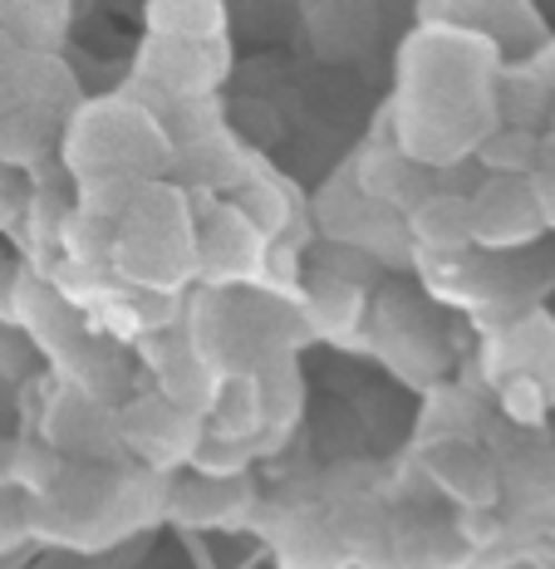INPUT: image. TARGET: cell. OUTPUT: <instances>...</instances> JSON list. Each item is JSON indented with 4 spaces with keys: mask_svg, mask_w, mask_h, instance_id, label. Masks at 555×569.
I'll use <instances>...</instances> for the list:
<instances>
[{
    "mask_svg": "<svg viewBox=\"0 0 555 569\" xmlns=\"http://www.w3.org/2000/svg\"><path fill=\"white\" fill-rule=\"evenodd\" d=\"M536 133L531 128H497L477 142V162L487 168V177H531L536 172Z\"/></svg>",
    "mask_w": 555,
    "mask_h": 569,
    "instance_id": "obj_21",
    "label": "cell"
},
{
    "mask_svg": "<svg viewBox=\"0 0 555 569\" xmlns=\"http://www.w3.org/2000/svg\"><path fill=\"white\" fill-rule=\"evenodd\" d=\"M408 241H418L433 256H457L472 246V211L467 192H428L408 211Z\"/></svg>",
    "mask_w": 555,
    "mask_h": 569,
    "instance_id": "obj_15",
    "label": "cell"
},
{
    "mask_svg": "<svg viewBox=\"0 0 555 569\" xmlns=\"http://www.w3.org/2000/svg\"><path fill=\"white\" fill-rule=\"evenodd\" d=\"M246 511H251V481L246 477H202V471H192L187 481L168 486V516L187 520V526H231Z\"/></svg>",
    "mask_w": 555,
    "mask_h": 569,
    "instance_id": "obj_10",
    "label": "cell"
},
{
    "mask_svg": "<svg viewBox=\"0 0 555 569\" xmlns=\"http://www.w3.org/2000/svg\"><path fill=\"white\" fill-rule=\"evenodd\" d=\"M44 442L54 447L65 461H128L118 447V427L113 408L79 388H59V398L50 402V418H44Z\"/></svg>",
    "mask_w": 555,
    "mask_h": 569,
    "instance_id": "obj_7",
    "label": "cell"
},
{
    "mask_svg": "<svg viewBox=\"0 0 555 569\" xmlns=\"http://www.w3.org/2000/svg\"><path fill=\"white\" fill-rule=\"evenodd\" d=\"M54 128H59V118L30 109V103L10 109L0 118V162L6 168H40L54 152Z\"/></svg>",
    "mask_w": 555,
    "mask_h": 569,
    "instance_id": "obj_17",
    "label": "cell"
},
{
    "mask_svg": "<svg viewBox=\"0 0 555 569\" xmlns=\"http://www.w3.org/2000/svg\"><path fill=\"white\" fill-rule=\"evenodd\" d=\"M536 172H555V133L546 142H536Z\"/></svg>",
    "mask_w": 555,
    "mask_h": 569,
    "instance_id": "obj_25",
    "label": "cell"
},
{
    "mask_svg": "<svg viewBox=\"0 0 555 569\" xmlns=\"http://www.w3.org/2000/svg\"><path fill=\"white\" fill-rule=\"evenodd\" d=\"M531 192H536L541 221H546V227H555V172H531Z\"/></svg>",
    "mask_w": 555,
    "mask_h": 569,
    "instance_id": "obj_24",
    "label": "cell"
},
{
    "mask_svg": "<svg viewBox=\"0 0 555 569\" xmlns=\"http://www.w3.org/2000/svg\"><path fill=\"white\" fill-rule=\"evenodd\" d=\"M0 34L20 54H54L65 40V0H0Z\"/></svg>",
    "mask_w": 555,
    "mask_h": 569,
    "instance_id": "obj_16",
    "label": "cell"
},
{
    "mask_svg": "<svg viewBox=\"0 0 555 569\" xmlns=\"http://www.w3.org/2000/svg\"><path fill=\"white\" fill-rule=\"evenodd\" d=\"M280 569H349V555L320 511H290L276 530Z\"/></svg>",
    "mask_w": 555,
    "mask_h": 569,
    "instance_id": "obj_14",
    "label": "cell"
},
{
    "mask_svg": "<svg viewBox=\"0 0 555 569\" xmlns=\"http://www.w3.org/2000/svg\"><path fill=\"white\" fill-rule=\"evenodd\" d=\"M502 496H512L522 511L551 516L555 511V447L516 457V467L502 471Z\"/></svg>",
    "mask_w": 555,
    "mask_h": 569,
    "instance_id": "obj_20",
    "label": "cell"
},
{
    "mask_svg": "<svg viewBox=\"0 0 555 569\" xmlns=\"http://www.w3.org/2000/svg\"><path fill=\"white\" fill-rule=\"evenodd\" d=\"M231 207L236 217L246 221V227H256V236H266V241H280L286 236V217H290V201L280 192V182H270L266 172H246L241 182L231 187Z\"/></svg>",
    "mask_w": 555,
    "mask_h": 569,
    "instance_id": "obj_19",
    "label": "cell"
},
{
    "mask_svg": "<svg viewBox=\"0 0 555 569\" xmlns=\"http://www.w3.org/2000/svg\"><path fill=\"white\" fill-rule=\"evenodd\" d=\"M423 471L457 511H497L502 467L477 447V437H433L423 452Z\"/></svg>",
    "mask_w": 555,
    "mask_h": 569,
    "instance_id": "obj_6",
    "label": "cell"
},
{
    "mask_svg": "<svg viewBox=\"0 0 555 569\" xmlns=\"http://www.w3.org/2000/svg\"><path fill=\"white\" fill-rule=\"evenodd\" d=\"M138 353H143L152 383H158L152 393H162L168 402H177V408L202 418L211 393H217V373H211L202 363V353L187 343V335H177V325H172V329H162V335L138 339Z\"/></svg>",
    "mask_w": 555,
    "mask_h": 569,
    "instance_id": "obj_8",
    "label": "cell"
},
{
    "mask_svg": "<svg viewBox=\"0 0 555 569\" xmlns=\"http://www.w3.org/2000/svg\"><path fill=\"white\" fill-rule=\"evenodd\" d=\"M20 540H30V506L10 481H0V555L16 550Z\"/></svg>",
    "mask_w": 555,
    "mask_h": 569,
    "instance_id": "obj_23",
    "label": "cell"
},
{
    "mask_svg": "<svg viewBox=\"0 0 555 569\" xmlns=\"http://www.w3.org/2000/svg\"><path fill=\"white\" fill-rule=\"evenodd\" d=\"M16 217V201H10V192H6V182H0V227Z\"/></svg>",
    "mask_w": 555,
    "mask_h": 569,
    "instance_id": "obj_26",
    "label": "cell"
},
{
    "mask_svg": "<svg viewBox=\"0 0 555 569\" xmlns=\"http://www.w3.org/2000/svg\"><path fill=\"white\" fill-rule=\"evenodd\" d=\"M138 79L158 89L168 103L207 99V93L227 79V50H221V40H172V34H148Z\"/></svg>",
    "mask_w": 555,
    "mask_h": 569,
    "instance_id": "obj_5",
    "label": "cell"
},
{
    "mask_svg": "<svg viewBox=\"0 0 555 569\" xmlns=\"http://www.w3.org/2000/svg\"><path fill=\"white\" fill-rule=\"evenodd\" d=\"M506 373H522L531 383H541V393H546L555 408V319L551 315H531L502 335L497 378H506Z\"/></svg>",
    "mask_w": 555,
    "mask_h": 569,
    "instance_id": "obj_12",
    "label": "cell"
},
{
    "mask_svg": "<svg viewBox=\"0 0 555 569\" xmlns=\"http://www.w3.org/2000/svg\"><path fill=\"white\" fill-rule=\"evenodd\" d=\"M202 432L217 442H236L261 452L266 447V398H261V378L256 373H221L217 393H211L202 412Z\"/></svg>",
    "mask_w": 555,
    "mask_h": 569,
    "instance_id": "obj_9",
    "label": "cell"
},
{
    "mask_svg": "<svg viewBox=\"0 0 555 569\" xmlns=\"http://www.w3.org/2000/svg\"><path fill=\"white\" fill-rule=\"evenodd\" d=\"M148 30L172 34V40H221L227 10H221V0H152Z\"/></svg>",
    "mask_w": 555,
    "mask_h": 569,
    "instance_id": "obj_18",
    "label": "cell"
},
{
    "mask_svg": "<svg viewBox=\"0 0 555 569\" xmlns=\"http://www.w3.org/2000/svg\"><path fill=\"white\" fill-rule=\"evenodd\" d=\"M266 236L236 217L231 201H217L197 217V280L211 290H246L266 276Z\"/></svg>",
    "mask_w": 555,
    "mask_h": 569,
    "instance_id": "obj_3",
    "label": "cell"
},
{
    "mask_svg": "<svg viewBox=\"0 0 555 569\" xmlns=\"http://www.w3.org/2000/svg\"><path fill=\"white\" fill-rule=\"evenodd\" d=\"M300 319L310 335H325V339L354 335L364 319V284L339 280V276H329V270H315L300 295Z\"/></svg>",
    "mask_w": 555,
    "mask_h": 569,
    "instance_id": "obj_13",
    "label": "cell"
},
{
    "mask_svg": "<svg viewBox=\"0 0 555 569\" xmlns=\"http://www.w3.org/2000/svg\"><path fill=\"white\" fill-rule=\"evenodd\" d=\"M172 172H182L192 187H207V192H227V187H236L246 172L256 168V162H246L241 142H236L227 128H211V133L182 142V148L168 152Z\"/></svg>",
    "mask_w": 555,
    "mask_h": 569,
    "instance_id": "obj_11",
    "label": "cell"
},
{
    "mask_svg": "<svg viewBox=\"0 0 555 569\" xmlns=\"http://www.w3.org/2000/svg\"><path fill=\"white\" fill-rule=\"evenodd\" d=\"M497 402L516 427H546V418L555 412L551 398L541 393V383H531V378H522V373L497 378Z\"/></svg>",
    "mask_w": 555,
    "mask_h": 569,
    "instance_id": "obj_22",
    "label": "cell"
},
{
    "mask_svg": "<svg viewBox=\"0 0 555 569\" xmlns=\"http://www.w3.org/2000/svg\"><path fill=\"white\" fill-rule=\"evenodd\" d=\"M113 427H118L123 457L143 471H158V477L187 467L197 442H202V418L177 408V402H168L162 393L128 398L123 408H113Z\"/></svg>",
    "mask_w": 555,
    "mask_h": 569,
    "instance_id": "obj_2",
    "label": "cell"
},
{
    "mask_svg": "<svg viewBox=\"0 0 555 569\" xmlns=\"http://www.w3.org/2000/svg\"><path fill=\"white\" fill-rule=\"evenodd\" d=\"M109 270L118 284L177 295L197 276V217L168 182H143L128 211L113 221Z\"/></svg>",
    "mask_w": 555,
    "mask_h": 569,
    "instance_id": "obj_1",
    "label": "cell"
},
{
    "mask_svg": "<svg viewBox=\"0 0 555 569\" xmlns=\"http://www.w3.org/2000/svg\"><path fill=\"white\" fill-rule=\"evenodd\" d=\"M467 211L472 246H487V251H516V246H531L546 231L531 177H487L477 192H467Z\"/></svg>",
    "mask_w": 555,
    "mask_h": 569,
    "instance_id": "obj_4",
    "label": "cell"
}]
</instances>
